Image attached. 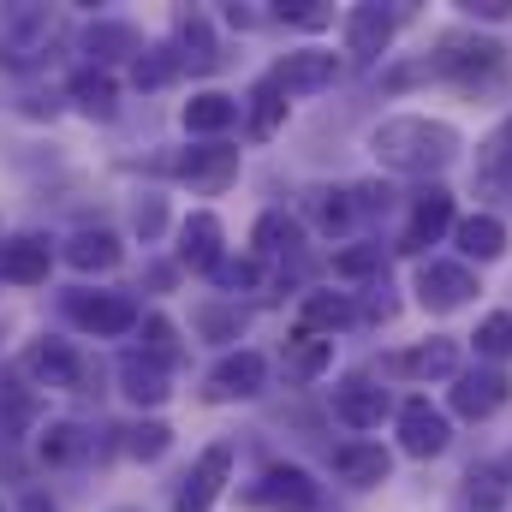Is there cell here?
<instances>
[{"instance_id": "obj_1", "label": "cell", "mask_w": 512, "mask_h": 512, "mask_svg": "<svg viewBox=\"0 0 512 512\" xmlns=\"http://www.w3.org/2000/svg\"><path fill=\"white\" fill-rule=\"evenodd\" d=\"M370 149L382 155V167H393V173H441L459 155V131L441 126V120H423V114H399V120L376 126Z\"/></svg>"}, {"instance_id": "obj_2", "label": "cell", "mask_w": 512, "mask_h": 512, "mask_svg": "<svg viewBox=\"0 0 512 512\" xmlns=\"http://www.w3.org/2000/svg\"><path fill=\"white\" fill-rule=\"evenodd\" d=\"M501 66H507V48L501 42L465 36V30L441 36V54H435V72L441 78H453V84H489V78H501Z\"/></svg>"}, {"instance_id": "obj_3", "label": "cell", "mask_w": 512, "mask_h": 512, "mask_svg": "<svg viewBox=\"0 0 512 512\" xmlns=\"http://www.w3.org/2000/svg\"><path fill=\"white\" fill-rule=\"evenodd\" d=\"M48 36H54L48 12H36V6H6L0 12V60L30 66L36 54H48Z\"/></svg>"}, {"instance_id": "obj_4", "label": "cell", "mask_w": 512, "mask_h": 512, "mask_svg": "<svg viewBox=\"0 0 512 512\" xmlns=\"http://www.w3.org/2000/svg\"><path fill=\"white\" fill-rule=\"evenodd\" d=\"M251 501L262 512H316V483L298 465H274L262 471V483L251 489Z\"/></svg>"}, {"instance_id": "obj_5", "label": "cell", "mask_w": 512, "mask_h": 512, "mask_svg": "<svg viewBox=\"0 0 512 512\" xmlns=\"http://www.w3.org/2000/svg\"><path fill=\"white\" fill-rule=\"evenodd\" d=\"M173 173H179L191 191H227V185L239 179V149H227V143L191 149V155H179V161H173Z\"/></svg>"}, {"instance_id": "obj_6", "label": "cell", "mask_w": 512, "mask_h": 512, "mask_svg": "<svg viewBox=\"0 0 512 512\" xmlns=\"http://www.w3.org/2000/svg\"><path fill=\"white\" fill-rule=\"evenodd\" d=\"M471 292H477V280H471L465 262H423V268H417V298H423V310H459Z\"/></svg>"}, {"instance_id": "obj_7", "label": "cell", "mask_w": 512, "mask_h": 512, "mask_svg": "<svg viewBox=\"0 0 512 512\" xmlns=\"http://www.w3.org/2000/svg\"><path fill=\"white\" fill-rule=\"evenodd\" d=\"M447 417L429 405V399H411L405 411H399V447L411 453V459H435L441 447H447Z\"/></svg>"}, {"instance_id": "obj_8", "label": "cell", "mask_w": 512, "mask_h": 512, "mask_svg": "<svg viewBox=\"0 0 512 512\" xmlns=\"http://www.w3.org/2000/svg\"><path fill=\"white\" fill-rule=\"evenodd\" d=\"M66 310H72V322H78L84 334H126L131 322H137V304H131V298H114V292H96V298L78 292Z\"/></svg>"}, {"instance_id": "obj_9", "label": "cell", "mask_w": 512, "mask_h": 512, "mask_svg": "<svg viewBox=\"0 0 512 512\" xmlns=\"http://www.w3.org/2000/svg\"><path fill=\"white\" fill-rule=\"evenodd\" d=\"M227 471H233V447H209L203 459H197V471L185 477V489H179V512H209L215 507V495H221V483H227Z\"/></svg>"}, {"instance_id": "obj_10", "label": "cell", "mask_w": 512, "mask_h": 512, "mask_svg": "<svg viewBox=\"0 0 512 512\" xmlns=\"http://www.w3.org/2000/svg\"><path fill=\"white\" fill-rule=\"evenodd\" d=\"M447 227H453V191L429 185V191H417V209H411V227H405L399 251H423V245H435Z\"/></svg>"}, {"instance_id": "obj_11", "label": "cell", "mask_w": 512, "mask_h": 512, "mask_svg": "<svg viewBox=\"0 0 512 512\" xmlns=\"http://www.w3.org/2000/svg\"><path fill=\"white\" fill-rule=\"evenodd\" d=\"M507 393H512V382L501 370H471V376L453 382V411L459 417H495L507 405Z\"/></svg>"}, {"instance_id": "obj_12", "label": "cell", "mask_w": 512, "mask_h": 512, "mask_svg": "<svg viewBox=\"0 0 512 512\" xmlns=\"http://www.w3.org/2000/svg\"><path fill=\"white\" fill-rule=\"evenodd\" d=\"M262 376H268L262 352H233V358L215 364V376H209V399H251V393H262Z\"/></svg>"}, {"instance_id": "obj_13", "label": "cell", "mask_w": 512, "mask_h": 512, "mask_svg": "<svg viewBox=\"0 0 512 512\" xmlns=\"http://www.w3.org/2000/svg\"><path fill=\"white\" fill-rule=\"evenodd\" d=\"M334 72H340V66H334V54H286L268 78H274L286 96H310V90H328V84H334Z\"/></svg>"}, {"instance_id": "obj_14", "label": "cell", "mask_w": 512, "mask_h": 512, "mask_svg": "<svg viewBox=\"0 0 512 512\" xmlns=\"http://www.w3.org/2000/svg\"><path fill=\"white\" fill-rule=\"evenodd\" d=\"M334 411H340V423H352V429H376L387 417V393L376 382H364V376H352L346 387H334Z\"/></svg>"}, {"instance_id": "obj_15", "label": "cell", "mask_w": 512, "mask_h": 512, "mask_svg": "<svg viewBox=\"0 0 512 512\" xmlns=\"http://www.w3.org/2000/svg\"><path fill=\"white\" fill-rule=\"evenodd\" d=\"M24 370L48 387H78V358H72L66 340H36V346L24 352Z\"/></svg>"}, {"instance_id": "obj_16", "label": "cell", "mask_w": 512, "mask_h": 512, "mask_svg": "<svg viewBox=\"0 0 512 512\" xmlns=\"http://www.w3.org/2000/svg\"><path fill=\"white\" fill-rule=\"evenodd\" d=\"M387 42H393V12H382V6H358V12L346 18V48H352L358 60H376Z\"/></svg>"}, {"instance_id": "obj_17", "label": "cell", "mask_w": 512, "mask_h": 512, "mask_svg": "<svg viewBox=\"0 0 512 512\" xmlns=\"http://www.w3.org/2000/svg\"><path fill=\"white\" fill-rule=\"evenodd\" d=\"M179 256L191 262V268H221V221L215 215H191L185 227H179Z\"/></svg>"}, {"instance_id": "obj_18", "label": "cell", "mask_w": 512, "mask_h": 512, "mask_svg": "<svg viewBox=\"0 0 512 512\" xmlns=\"http://www.w3.org/2000/svg\"><path fill=\"white\" fill-rule=\"evenodd\" d=\"M0 280H12V286L48 280V245H42V239H12V245H0Z\"/></svg>"}, {"instance_id": "obj_19", "label": "cell", "mask_w": 512, "mask_h": 512, "mask_svg": "<svg viewBox=\"0 0 512 512\" xmlns=\"http://www.w3.org/2000/svg\"><path fill=\"white\" fill-rule=\"evenodd\" d=\"M393 370L399 376H459V346L453 340H429V346H417V352H399L393 358Z\"/></svg>"}, {"instance_id": "obj_20", "label": "cell", "mask_w": 512, "mask_h": 512, "mask_svg": "<svg viewBox=\"0 0 512 512\" xmlns=\"http://www.w3.org/2000/svg\"><path fill=\"white\" fill-rule=\"evenodd\" d=\"M239 120V102L233 96H221V90H209V96H191L185 102V131L191 137H215V131H227Z\"/></svg>"}, {"instance_id": "obj_21", "label": "cell", "mask_w": 512, "mask_h": 512, "mask_svg": "<svg viewBox=\"0 0 512 512\" xmlns=\"http://www.w3.org/2000/svg\"><path fill=\"white\" fill-rule=\"evenodd\" d=\"M387 459L382 447H340L334 453V471L346 477V483H358V489H370V483H387Z\"/></svg>"}, {"instance_id": "obj_22", "label": "cell", "mask_w": 512, "mask_h": 512, "mask_svg": "<svg viewBox=\"0 0 512 512\" xmlns=\"http://www.w3.org/2000/svg\"><path fill=\"white\" fill-rule=\"evenodd\" d=\"M328 364H334V340H322V334H298V340H286V376L310 382V376H322Z\"/></svg>"}, {"instance_id": "obj_23", "label": "cell", "mask_w": 512, "mask_h": 512, "mask_svg": "<svg viewBox=\"0 0 512 512\" xmlns=\"http://www.w3.org/2000/svg\"><path fill=\"white\" fill-rule=\"evenodd\" d=\"M459 251L477 256V262H495L507 251V227L495 215H471V221H459Z\"/></svg>"}, {"instance_id": "obj_24", "label": "cell", "mask_w": 512, "mask_h": 512, "mask_svg": "<svg viewBox=\"0 0 512 512\" xmlns=\"http://www.w3.org/2000/svg\"><path fill=\"white\" fill-rule=\"evenodd\" d=\"M120 376H126V393L137 405H161L167 399V364H155V358H126Z\"/></svg>"}, {"instance_id": "obj_25", "label": "cell", "mask_w": 512, "mask_h": 512, "mask_svg": "<svg viewBox=\"0 0 512 512\" xmlns=\"http://www.w3.org/2000/svg\"><path fill=\"white\" fill-rule=\"evenodd\" d=\"M501 501H507L501 471H471L465 489H459V501H453V512H501Z\"/></svg>"}, {"instance_id": "obj_26", "label": "cell", "mask_w": 512, "mask_h": 512, "mask_svg": "<svg viewBox=\"0 0 512 512\" xmlns=\"http://www.w3.org/2000/svg\"><path fill=\"white\" fill-rule=\"evenodd\" d=\"M179 48H185L179 60H191L197 72H209V66L221 60V54H215V36H209V18H203V12H185V18H179Z\"/></svg>"}, {"instance_id": "obj_27", "label": "cell", "mask_w": 512, "mask_h": 512, "mask_svg": "<svg viewBox=\"0 0 512 512\" xmlns=\"http://www.w3.org/2000/svg\"><path fill=\"white\" fill-rule=\"evenodd\" d=\"M280 120H286V90L274 78H262L251 90V137H274Z\"/></svg>"}, {"instance_id": "obj_28", "label": "cell", "mask_w": 512, "mask_h": 512, "mask_svg": "<svg viewBox=\"0 0 512 512\" xmlns=\"http://www.w3.org/2000/svg\"><path fill=\"white\" fill-rule=\"evenodd\" d=\"M66 262L84 268V274H90V268H114V262H120V239H114V233H78V239L66 245Z\"/></svg>"}, {"instance_id": "obj_29", "label": "cell", "mask_w": 512, "mask_h": 512, "mask_svg": "<svg viewBox=\"0 0 512 512\" xmlns=\"http://www.w3.org/2000/svg\"><path fill=\"white\" fill-rule=\"evenodd\" d=\"M72 96H78V108L96 114V120L114 114V78H108V72H84V78L72 84Z\"/></svg>"}, {"instance_id": "obj_30", "label": "cell", "mask_w": 512, "mask_h": 512, "mask_svg": "<svg viewBox=\"0 0 512 512\" xmlns=\"http://www.w3.org/2000/svg\"><path fill=\"white\" fill-rule=\"evenodd\" d=\"M477 167H483L489 185H512V120L483 143V161H477Z\"/></svg>"}, {"instance_id": "obj_31", "label": "cell", "mask_w": 512, "mask_h": 512, "mask_svg": "<svg viewBox=\"0 0 512 512\" xmlns=\"http://www.w3.org/2000/svg\"><path fill=\"white\" fill-rule=\"evenodd\" d=\"M346 322H352V304H346V298H328V292L304 298V334H316V328H346Z\"/></svg>"}, {"instance_id": "obj_32", "label": "cell", "mask_w": 512, "mask_h": 512, "mask_svg": "<svg viewBox=\"0 0 512 512\" xmlns=\"http://www.w3.org/2000/svg\"><path fill=\"white\" fill-rule=\"evenodd\" d=\"M298 245V221H286V215H262L256 221V251L262 256H280Z\"/></svg>"}, {"instance_id": "obj_33", "label": "cell", "mask_w": 512, "mask_h": 512, "mask_svg": "<svg viewBox=\"0 0 512 512\" xmlns=\"http://www.w3.org/2000/svg\"><path fill=\"white\" fill-rule=\"evenodd\" d=\"M143 358H155V364H173L179 358V340H173V322L167 316H149L143 322Z\"/></svg>"}, {"instance_id": "obj_34", "label": "cell", "mask_w": 512, "mask_h": 512, "mask_svg": "<svg viewBox=\"0 0 512 512\" xmlns=\"http://www.w3.org/2000/svg\"><path fill=\"white\" fill-rule=\"evenodd\" d=\"M78 453H84V429L54 423V429L42 435V459H48V465H66V459H78Z\"/></svg>"}, {"instance_id": "obj_35", "label": "cell", "mask_w": 512, "mask_h": 512, "mask_svg": "<svg viewBox=\"0 0 512 512\" xmlns=\"http://www.w3.org/2000/svg\"><path fill=\"white\" fill-rule=\"evenodd\" d=\"M316 221H322V233H340V227H352V203H346V191H316Z\"/></svg>"}, {"instance_id": "obj_36", "label": "cell", "mask_w": 512, "mask_h": 512, "mask_svg": "<svg viewBox=\"0 0 512 512\" xmlns=\"http://www.w3.org/2000/svg\"><path fill=\"white\" fill-rule=\"evenodd\" d=\"M477 352L483 358H507L512 352V316L501 310V316H489L483 328H477Z\"/></svg>"}, {"instance_id": "obj_37", "label": "cell", "mask_w": 512, "mask_h": 512, "mask_svg": "<svg viewBox=\"0 0 512 512\" xmlns=\"http://www.w3.org/2000/svg\"><path fill=\"white\" fill-rule=\"evenodd\" d=\"M167 435H173L167 423H137L131 441H126V453L131 459H161V453H167Z\"/></svg>"}, {"instance_id": "obj_38", "label": "cell", "mask_w": 512, "mask_h": 512, "mask_svg": "<svg viewBox=\"0 0 512 512\" xmlns=\"http://www.w3.org/2000/svg\"><path fill=\"white\" fill-rule=\"evenodd\" d=\"M173 72H179V60H173L167 48H155L149 60H137V84H143V90H161V84H167Z\"/></svg>"}, {"instance_id": "obj_39", "label": "cell", "mask_w": 512, "mask_h": 512, "mask_svg": "<svg viewBox=\"0 0 512 512\" xmlns=\"http://www.w3.org/2000/svg\"><path fill=\"white\" fill-rule=\"evenodd\" d=\"M376 262H382V251H376V245H358V251H340V256H334V274L358 280V274H370Z\"/></svg>"}, {"instance_id": "obj_40", "label": "cell", "mask_w": 512, "mask_h": 512, "mask_svg": "<svg viewBox=\"0 0 512 512\" xmlns=\"http://www.w3.org/2000/svg\"><path fill=\"white\" fill-rule=\"evenodd\" d=\"M108 48H131L126 24H96V30H90V54H96V60H108Z\"/></svg>"}, {"instance_id": "obj_41", "label": "cell", "mask_w": 512, "mask_h": 512, "mask_svg": "<svg viewBox=\"0 0 512 512\" xmlns=\"http://www.w3.org/2000/svg\"><path fill=\"white\" fill-rule=\"evenodd\" d=\"M197 328H203V334L233 340V334H239V316H227V310H197Z\"/></svg>"}, {"instance_id": "obj_42", "label": "cell", "mask_w": 512, "mask_h": 512, "mask_svg": "<svg viewBox=\"0 0 512 512\" xmlns=\"http://www.w3.org/2000/svg\"><path fill=\"white\" fill-rule=\"evenodd\" d=\"M471 12H477V18H512V0H477Z\"/></svg>"}, {"instance_id": "obj_43", "label": "cell", "mask_w": 512, "mask_h": 512, "mask_svg": "<svg viewBox=\"0 0 512 512\" xmlns=\"http://www.w3.org/2000/svg\"><path fill=\"white\" fill-rule=\"evenodd\" d=\"M137 227H143V233H161V203H149V209H137Z\"/></svg>"}, {"instance_id": "obj_44", "label": "cell", "mask_w": 512, "mask_h": 512, "mask_svg": "<svg viewBox=\"0 0 512 512\" xmlns=\"http://www.w3.org/2000/svg\"><path fill=\"white\" fill-rule=\"evenodd\" d=\"M495 471H501V483H507V477H512V453L501 459V465H495Z\"/></svg>"}]
</instances>
